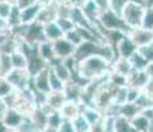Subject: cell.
<instances>
[{"label":"cell","mask_w":153,"mask_h":132,"mask_svg":"<svg viewBox=\"0 0 153 132\" xmlns=\"http://www.w3.org/2000/svg\"><path fill=\"white\" fill-rule=\"evenodd\" d=\"M137 49H139L137 45L132 41V39L128 34H125V36L116 44V46H114L117 57H124V58H131L132 55L137 52Z\"/></svg>","instance_id":"obj_9"},{"label":"cell","mask_w":153,"mask_h":132,"mask_svg":"<svg viewBox=\"0 0 153 132\" xmlns=\"http://www.w3.org/2000/svg\"><path fill=\"white\" fill-rule=\"evenodd\" d=\"M111 69L112 61L100 54L88 55L76 63V70H77L79 75L88 82L108 75Z\"/></svg>","instance_id":"obj_1"},{"label":"cell","mask_w":153,"mask_h":132,"mask_svg":"<svg viewBox=\"0 0 153 132\" xmlns=\"http://www.w3.org/2000/svg\"><path fill=\"white\" fill-rule=\"evenodd\" d=\"M97 23H99V25L101 26L102 32H105V31H121V32L128 33V32L131 31V28L125 24V21L121 17V15H117L112 9L102 11L99 16Z\"/></svg>","instance_id":"obj_3"},{"label":"cell","mask_w":153,"mask_h":132,"mask_svg":"<svg viewBox=\"0 0 153 132\" xmlns=\"http://www.w3.org/2000/svg\"><path fill=\"white\" fill-rule=\"evenodd\" d=\"M57 17H59V4L56 1H51L42 5V9H40V13L37 16L36 21L45 24V23L49 21H55Z\"/></svg>","instance_id":"obj_12"},{"label":"cell","mask_w":153,"mask_h":132,"mask_svg":"<svg viewBox=\"0 0 153 132\" xmlns=\"http://www.w3.org/2000/svg\"><path fill=\"white\" fill-rule=\"evenodd\" d=\"M56 21H57V24L60 25V28L64 31V33H67V32H69V31H72V29L76 28V24L73 23V20L71 19V17L59 16L57 19H56Z\"/></svg>","instance_id":"obj_31"},{"label":"cell","mask_w":153,"mask_h":132,"mask_svg":"<svg viewBox=\"0 0 153 132\" xmlns=\"http://www.w3.org/2000/svg\"><path fill=\"white\" fill-rule=\"evenodd\" d=\"M11 57H12L13 67H16V69H28L27 55H25L23 52H20L16 49V50H13L11 53Z\"/></svg>","instance_id":"obj_23"},{"label":"cell","mask_w":153,"mask_h":132,"mask_svg":"<svg viewBox=\"0 0 153 132\" xmlns=\"http://www.w3.org/2000/svg\"><path fill=\"white\" fill-rule=\"evenodd\" d=\"M111 70L114 73H119V74L128 77V75L132 73V70H133V66H132V62L129 58L116 57L113 61H112V69Z\"/></svg>","instance_id":"obj_15"},{"label":"cell","mask_w":153,"mask_h":132,"mask_svg":"<svg viewBox=\"0 0 153 132\" xmlns=\"http://www.w3.org/2000/svg\"><path fill=\"white\" fill-rule=\"evenodd\" d=\"M51 1H53V0H40L42 4H47V3H51Z\"/></svg>","instance_id":"obj_46"},{"label":"cell","mask_w":153,"mask_h":132,"mask_svg":"<svg viewBox=\"0 0 153 132\" xmlns=\"http://www.w3.org/2000/svg\"><path fill=\"white\" fill-rule=\"evenodd\" d=\"M128 36L132 39L137 48L148 44L153 42V29H146L144 26H137V28H132L128 32Z\"/></svg>","instance_id":"obj_7"},{"label":"cell","mask_w":153,"mask_h":132,"mask_svg":"<svg viewBox=\"0 0 153 132\" xmlns=\"http://www.w3.org/2000/svg\"><path fill=\"white\" fill-rule=\"evenodd\" d=\"M128 1L129 0H109V9L116 12L117 15H121L123 9H124V7Z\"/></svg>","instance_id":"obj_34"},{"label":"cell","mask_w":153,"mask_h":132,"mask_svg":"<svg viewBox=\"0 0 153 132\" xmlns=\"http://www.w3.org/2000/svg\"><path fill=\"white\" fill-rule=\"evenodd\" d=\"M37 48H39V53L43 57L44 61L51 63L52 61L56 60V54L53 50V46H52V41H48V40L43 41V42H40L39 45H37Z\"/></svg>","instance_id":"obj_19"},{"label":"cell","mask_w":153,"mask_h":132,"mask_svg":"<svg viewBox=\"0 0 153 132\" xmlns=\"http://www.w3.org/2000/svg\"><path fill=\"white\" fill-rule=\"evenodd\" d=\"M68 99L65 91H49L45 95V103L43 104V107H45L48 111H53V110H60V107L64 104V102Z\"/></svg>","instance_id":"obj_11"},{"label":"cell","mask_w":153,"mask_h":132,"mask_svg":"<svg viewBox=\"0 0 153 132\" xmlns=\"http://www.w3.org/2000/svg\"><path fill=\"white\" fill-rule=\"evenodd\" d=\"M131 124L133 127L134 132H151L153 120L144 111H141V112H139L131 119Z\"/></svg>","instance_id":"obj_13"},{"label":"cell","mask_w":153,"mask_h":132,"mask_svg":"<svg viewBox=\"0 0 153 132\" xmlns=\"http://www.w3.org/2000/svg\"><path fill=\"white\" fill-rule=\"evenodd\" d=\"M57 4H73V0H53Z\"/></svg>","instance_id":"obj_45"},{"label":"cell","mask_w":153,"mask_h":132,"mask_svg":"<svg viewBox=\"0 0 153 132\" xmlns=\"http://www.w3.org/2000/svg\"><path fill=\"white\" fill-rule=\"evenodd\" d=\"M42 3L40 0L35 4L29 5V7L22 9V24H31V23L36 21L37 16L40 13V9H42Z\"/></svg>","instance_id":"obj_17"},{"label":"cell","mask_w":153,"mask_h":132,"mask_svg":"<svg viewBox=\"0 0 153 132\" xmlns=\"http://www.w3.org/2000/svg\"><path fill=\"white\" fill-rule=\"evenodd\" d=\"M59 132H75L73 122L69 119H63L60 127H59Z\"/></svg>","instance_id":"obj_37"},{"label":"cell","mask_w":153,"mask_h":132,"mask_svg":"<svg viewBox=\"0 0 153 132\" xmlns=\"http://www.w3.org/2000/svg\"><path fill=\"white\" fill-rule=\"evenodd\" d=\"M81 8H83L85 16H87L92 23H95V24L99 25L97 20H99L100 13H101V9L96 5V3L93 1V0H85V3L81 5Z\"/></svg>","instance_id":"obj_18"},{"label":"cell","mask_w":153,"mask_h":132,"mask_svg":"<svg viewBox=\"0 0 153 132\" xmlns=\"http://www.w3.org/2000/svg\"><path fill=\"white\" fill-rule=\"evenodd\" d=\"M75 132H91V124L83 114H79L75 119H72Z\"/></svg>","instance_id":"obj_25"},{"label":"cell","mask_w":153,"mask_h":132,"mask_svg":"<svg viewBox=\"0 0 153 132\" xmlns=\"http://www.w3.org/2000/svg\"><path fill=\"white\" fill-rule=\"evenodd\" d=\"M8 23H10L11 28H16V26L22 25V9L17 7L13 3L12 11H11V15L8 17Z\"/></svg>","instance_id":"obj_28"},{"label":"cell","mask_w":153,"mask_h":132,"mask_svg":"<svg viewBox=\"0 0 153 132\" xmlns=\"http://www.w3.org/2000/svg\"><path fill=\"white\" fill-rule=\"evenodd\" d=\"M1 118L11 132H16L19 125L22 124L23 119H24V115L20 111H17L15 107H7L5 111L3 112Z\"/></svg>","instance_id":"obj_8"},{"label":"cell","mask_w":153,"mask_h":132,"mask_svg":"<svg viewBox=\"0 0 153 132\" xmlns=\"http://www.w3.org/2000/svg\"><path fill=\"white\" fill-rule=\"evenodd\" d=\"M143 91L148 96H151V98L153 99V78H149L148 83H146L145 86H144Z\"/></svg>","instance_id":"obj_40"},{"label":"cell","mask_w":153,"mask_h":132,"mask_svg":"<svg viewBox=\"0 0 153 132\" xmlns=\"http://www.w3.org/2000/svg\"><path fill=\"white\" fill-rule=\"evenodd\" d=\"M31 86L36 90L37 93L48 94L51 90V83H49V66L44 67L43 70H40L39 73L32 77Z\"/></svg>","instance_id":"obj_6"},{"label":"cell","mask_w":153,"mask_h":132,"mask_svg":"<svg viewBox=\"0 0 153 132\" xmlns=\"http://www.w3.org/2000/svg\"><path fill=\"white\" fill-rule=\"evenodd\" d=\"M64 37H65V39L68 40V41H71V42H72L75 46H79V45H80V44L84 41L83 36H81V33L79 32L77 26H76L75 29H72V31L67 32V33L64 34Z\"/></svg>","instance_id":"obj_30"},{"label":"cell","mask_w":153,"mask_h":132,"mask_svg":"<svg viewBox=\"0 0 153 132\" xmlns=\"http://www.w3.org/2000/svg\"><path fill=\"white\" fill-rule=\"evenodd\" d=\"M16 132H39V130H37L36 124H35L31 116H24L22 124L19 125Z\"/></svg>","instance_id":"obj_29"},{"label":"cell","mask_w":153,"mask_h":132,"mask_svg":"<svg viewBox=\"0 0 153 132\" xmlns=\"http://www.w3.org/2000/svg\"><path fill=\"white\" fill-rule=\"evenodd\" d=\"M131 62H132V66H133V69L134 70H145L146 69V66H148V60H146L145 57H144L141 53L137 50L136 53H134L133 55H132L131 58Z\"/></svg>","instance_id":"obj_26"},{"label":"cell","mask_w":153,"mask_h":132,"mask_svg":"<svg viewBox=\"0 0 153 132\" xmlns=\"http://www.w3.org/2000/svg\"><path fill=\"white\" fill-rule=\"evenodd\" d=\"M15 90V87L10 83L5 77H0V98H5L7 95H10Z\"/></svg>","instance_id":"obj_32"},{"label":"cell","mask_w":153,"mask_h":132,"mask_svg":"<svg viewBox=\"0 0 153 132\" xmlns=\"http://www.w3.org/2000/svg\"><path fill=\"white\" fill-rule=\"evenodd\" d=\"M141 26H144L146 29H153V7H146Z\"/></svg>","instance_id":"obj_35"},{"label":"cell","mask_w":153,"mask_h":132,"mask_svg":"<svg viewBox=\"0 0 153 132\" xmlns=\"http://www.w3.org/2000/svg\"><path fill=\"white\" fill-rule=\"evenodd\" d=\"M61 118L60 112H59L57 110H53L49 112L48 115V124H47V130L48 132H59V127H60L61 124Z\"/></svg>","instance_id":"obj_21"},{"label":"cell","mask_w":153,"mask_h":132,"mask_svg":"<svg viewBox=\"0 0 153 132\" xmlns=\"http://www.w3.org/2000/svg\"><path fill=\"white\" fill-rule=\"evenodd\" d=\"M13 3L10 1V0H5V1H0V17L1 19L8 20L11 15V11H12Z\"/></svg>","instance_id":"obj_33"},{"label":"cell","mask_w":153,"mask_h":132,"mask_svg":"<svg viewBox=\"0 0 153 132\" xmlns=\"http://www.w3.org/2000/svg\"><path fill=\"white\" fill-rule=\"evenodd\" d=\"M140 1H144V0H140Z\"/></svg>","instance_id":"obj_48"},{"label":"cell","mask_w":153,"mask_h":132,"mask_svg":"<svg viewBox=\"0 0 153 132\" xmlns=\"http://www.w3.org/2000/svg\"><path fill=\"white\" fill-rule=\"evenodd\" d=\"M52 46H53L56 58L64 60V61L72 57L73 53L76 50V46L71 41L67 40L65 37H61V39H59L56 41H52Z\"/></svg>","instance_id":"obj_5"},{"label":"cell","mask_w":153,"mask_h":132,"mask_svg":"<svg viewBox=\"0 0 153 132\" xmlns=\"http://www.w3.org/2000/svg\"><path fill=\"white\" fill-rule=\"evenodd\" d=\"M0 132H11L10 128L7 127V124L4 123V120H3L1 115H0Z\"/></svg>","instance_id":"obj_42"},{"label":"cell","mask_w":153,"mask_h":132,"mask_svg":"<svg viewBox=\"0 0 153 132\" xmlns=\"http://www.w3.org/2000/svg\"><path fill=\"white\" fill-rule=\"evenodd\" d=\"M141 94V89H136V87H129L128 86V102L136 103V101L139 99Z\"/></svg>","instance_id":"obj_38"},{"label":"cell","mask_w":153,"mask_h":132,"mask_svg":"<svg viewBox=\"0 0 153 132\" xmlns=\"http://www.w3.org/2000/svg\"><path fill=\"white\" fill-rule=\"evenodd\" d=\"M37 1H39V0H15V4H16L20 9H24V8L35 4V3H37Z\"/></svg>","instance_id":"obj_39"},{"label":"cell","mask_w":153,"mask_h":132,"mask_svg":"<svg viewBox=\"0 0 153 132\" xmlns=\"http://www.w3.org/2000/svg\"><path fill=\"white\" fill-rule=\"evenodd\" d=\"M144 57L148 60V62H153V42L148 44V45H144V46H140L137 49Z\"/></svg>","instance_id":"obj_36"},{"label":"cell","mask_w":153,"mask_h":132,"mask_svg":"<svg viewBox=\"0 0 153 132\" xmlns=\"http://www.w3.org/2000/svg\"><path fill=\"white\" fill-rule=\"evenodd\" d=\"M146 11V5L140 0H129L123 9L121 17L129 28H137L143 25V19Z\"/></svg>","instance_id":"obj_2"},{"label":"cell","mask_w":153,"mask_h":132,"mask_svg":"<svg viewBox=\"0 0 153 132\" xmlns=\"http://www.w3.org/2000/svg\"><path fill=\"white\" fill-rule=\"evenodd\" d=\"M0 1H5V0H0Z\"/></svg>","instance_id":"obj_47"},{"label":"cell","mask_w":153,"mask_h":132,"mask_svg":"<svg viewBox=\"0 0 153 132\" xmlns=\"http://www.w3.org/2000/svg\"><path fill=\"white\" fill-rule=\"evenodd\" d=\"M149 81V75L146 70H132V73L126 77V85L129 87H136V89H144Z\"/></svg>","instance_id":"obj_14"},{"label":"cell","mask_w":153,"mask_h":132,"mask_svg":"<svg viewBox=\"0 0 153 132\" xmlns=\"http://www.w3.org/2000/svg\"><path fill=\"white\" fill-rule=\"evenodd\" d=\"M5 78L10 81V83L15 87V90H24L31 86L32 74L28 69H16L13 67L10 74L5 75Z\"/></svg>","instance_id":"obj_4"},{"label":"cell","mask_w":153,"mask_h":132,"mask_svg":"<svg viewBox=\"0 0 153 132\" xmlns=\"http://www.w3.org/2000/svg\"><path fill=\"white\" fill-rule=\"evenodd\" d=\"M83 110V103L80 101H75V99H67L64 104L60 107L59 112H60L63 119H75L79 114H81Z\"/></svg>","instance_id":"obj_10"},{"label":"cell","mask_w":153,"mask_h":132,"mask_svg":"<svg viewBox=\"0 0 153 132\" xmlns=\"http://www.w3.org/2000/svg\"><path fill=\"white\" fill-rule=\"evenodd\" d=\"M5 108H7V104L4 103L3 98H0V115H3V112L5 111Z\"/></svg>","instance_id":"obj_44"},{"label":"cell","mask_w":153,"mask_h":132,"mask_svg":"<svg viewBox=\"0 0 153 132\" xmlns=\"http://www.w3.org/2000/svg\"><path fill=\"white\" fill-rule=\"evenodd\" d=\"M139 112H141L140 107L136 103H132V102H126V103L121 104V108H120V115H124L128 119H132Z\"/></svg>","instance_id":"obj_24"},{"label":"cell","mask_w":153,"mask_h":132,"mask_svg":"<svg viewBox=\"0 0 153 132\" xmlns=\"http://www.w3.org/2000/svg\"><path fill=\"white\" fill-rule=\"evenodd\" d=\"M49 83H51V90H53V91H63L67 85L63 79L56 75V73L51 69V66H49Z\"/></svg>","instance_id":"obj_27"},{"label":"cell","mask_w":153,"mask_h":132,"mask_svg":"<svg viewBox=\"0 0 153 132\" xmlns=\"http://www.w3.org/2000/svg\"><path fill=\"white\" fill-rule=\"evenodd\" d=\"M134 131L131 124V119L124 115H117L114 120V132H131Z\"/></svg>","instance_id":"obj_22"},{"label":"cell","mask_w":153,"mask_h":132,"mask_svg":"<svg viewBox=\"0 0 153 132\" xmlns=\"http://www.w3.org/2000/svg\"><path fill=\"white\" fill-rule=\"evenodd\" d=\"M145 70H146V73H148L149 78H153V62H149Z\"/></svg>","instance_id":"obj_43"},{"label":"cell","mask_w":153,"mask_h":132,"mask_svg":"<svg viewBox=\"0 0 153 132\" xmlns=\"http://www.w3.org/2000/svg\"><path fill=\"white\" fill-rule=\"evenodd\" d=\"M93 1H95L96 5L101 9V12L109 9V0H93Z\"/></svg>","instance_id":"obj_41"},{"label":"cell","mask_w":153,"mask_h":132,"mask_svg":"<svg viewBox=\"0 0 153 132\" xmlns=\"http://www.w3.org/2000/svg\"><path fill=\"white\" fill-rule=\"evenodd\" d=\"M12 69H13V63H12L11 53L0 50V77H5L7 74H10V71Z\"/></svg>","instance_id":"obj_20"},{"label":"cell","mask_w":153,"mask_h":132,"mask_svg":"<svg viewBox=\"0 0 153 132\" xmlns=\"http://www.w3.org/2000/svg\"><path fill=\"white\" fill-rule=\"evenodd\" d=\"M44 28V34H45V39L48 41H56L61 37H64V31L60 28V25L57 24V21H49L43 24Z\"/></svg>","instance_id":"obj_16"}]
</instances>
